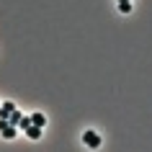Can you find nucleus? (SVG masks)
Listing matches in <instances>:
<instances>
[{"label": "nucleus", "mask_w": 152, "mask_h": 152, "mask_svg": "<svg viewBox=\"0 0 152 152\" xmlns=\"http://www.w3.org/2000/svg\"><path fill=\"white\" fill-rule=\"evenodd\" d=\"M83 142L88 144L90 150H98V147L103 144V139H101V137H98L96 132H85V134H83Z\"/></svg>", "instance_id": "nucleus-1"}, {"label": "nucleus", "mask_w": 152, "mask_h": 152, "mask_svg": "<svg viewBox=\"0 0 152 152\" xmlns=\"http://www.w3.org/2000/svg\"><path fill=\"white\" fill-rule=\"evenodd\" d=\"M0 134L5 137V139H13V137H16V126H13L8 119H0Z\"/></svg>", "instance_id": "nucleus-2"}, {"label": "nucleus", "mask_w": 152, "mask_h": 152, "mask_svg": "<svg viewBox=\"0 0 152 152\" xmlns=\"http://www.w3.org/2000/svg\"><path fill=\"white\" fill-rule=\"evenodd\" d=\"M13 108H16V106L10 103V101H5V103H0V119H8Z\"/></svg>", "instance_id": "nucleus-3"}, {"label": "nucleus", "mask_w": 152, "mask_h": 152, "mask_svg": "<svg viewBox=\"0 0 152 152\" xmlns=\"http://www.w3.org/2000/svg\"><path fill=\"white\" fill-rule=\"evenodd\" d=\"M26 134H28V139H39V137H41V126H36V124H31V126L26 129Z\"/></svg>", "instance_id": "nucleus-4"}, {"label": "nucleus", "mask_w": 152, "mask_h": 152, "mask_svg": "<svg viewBox=\"0 0 152 152\" xmlns=\"http://www.w3.org/2000/svg\"><path fill=\"white\" fill-rule=\"evenodd\" d=\"M31 124H36V126H44V124H47V116H44V113H34V116H31Z\"/></svg>", "instance_id": "nucleus-5"}, {"label": "nucleus", "mask_w": 152, "mask_h": 152, "mask_svg": "<svg viewBox=\"0 0 152 152\" xmlns=\"http://www.w3.org/2000/svg\"><path fill=\"white\" fill-rule=\"evenodd\" d=\"M116 8H119L121 13H129V10H132V3H129V0H116Z\"/></svg>", "instance_id": "nucleus-6"}, {"label": "nucleus", "mask_w": 152, "mask_h": 152, "mask_svg": "<svg viewBox=\"0 0 152 152\" xmlns=\"http://www.w3.org/2000/svg\"><path fill=\"white\" fill-rule=\"evenodd\" d=\"M8 121L13 124V126H18V121H21V111H18V108H13V111H10V116H8Z\"/></svg>", "instance_id": "nucleus-7"}, {"label": "nucleus", "mask_w": 152, "mask_h": 152, "mask_svg": "<svg viewBox=\"0 0 152 152\" xmlns=\"http://www.w3.org/2000/svg\"><path fill=\"white\" fill-rule=\"evenodd\" d=\"M18 126H21V129H28V126H31V119H28V116H21Z\"/></svg>", "instance_id": "nucleus-8"}]
</instances>
